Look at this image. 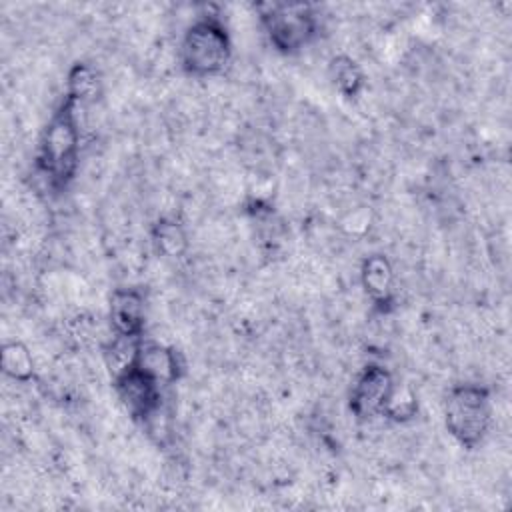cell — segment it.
I'll return each instance as SVG.
<instances>
[{"instance_id":"6","label":"cell","mask_w":512,"mask_h":512,"mask_svg":"<svg viewBox=\"0 0 512 512\" xmlns=\"http://www.w3.org/2000/svg\"><path fill=\"white\" fill-rule=\"evenodd\" d=\"M396 388L394 376L382 364L364 366L352 382L348 408L356 420H372L382 416L392 392Z\"/></svg>"},{"instance_id":"3","label":"cell","mask_w":512,"mask_h":512,"mask_svg":"<svg viewBox=\"0 0 512 512\" xmlns=\"http://www.w3.org/2000/svg\"><path fill=\"white\" fill-rule=\"evenodd\" d=\"M444 426L466 450L482 444L492 426L490 390L480 384H458L450 388L444 402Z\"/></svg>"},{"instance_id":"2","label":"cell","mask_w":512,"mask_h":512,"mask_svg":"<svg viewBox=\"0 0 512 512\" xmlns=\"http://www.w3.org/2000/svg\"><path fill=\"white\" fill-rule=\"evenodd\" d=\"M180 66L192 78H212L232 60V40L224 22L214 14L198 16L180 42Z\"/></svg>"},{"instance_id":"13","label":"cell","mask_w":512,"mask_h":512,"mask_svg":"<svg viewBox=\"0 0 512 512\" xmlns=\"http://www.w3.org/2000/svg\"><path fill=\"white\" fill-rule=\"evenodd\" d=\"M152 244L164 258H180L188 250V234L174 218H160L152 226Z\"/></svg>"},{"instance_id":"11","label":"cell","mask_w":512,"mask_h":512,"mask_svg":"<svg viewBox=\"0 0 512 512\" xmlns=\"http://www.w3.org/2000/svg\"><path fill=\"white\" fill-rule=\"evenodd\" d=\"M328 78L338 94L344 98H356L366 86V76L360 64L348 54H336L328 62Z\"/></svg>"},{"instance_id":"12","label":"cell","mask_w":512,"mask_h":512,"mask_svg":"<svg viewBox=\"0 0 512 512\" xmlns=\"http://www.w3.org/2000/svg\"><path fill=\"white\" fill-rule=\"evenodd\" d=\"M0 366L6 378L28 384L34 380L36 366L30 348L20 340H6L0 350Z\"/></svg>"},{"instance_id":"14","label":"cell","mask_w":512,"mask_h":512,"mask_svg":"<svg viewBox=\"0 0 512 512\" xmlns=\"http://www.w3.org/2000/svg\"><path fill=\"white\" fill-rule=\"evenodd\" d=\"M418 412V400L416 396L410 392V390H400L398 386L394 388L382 416L388 418V420H394V422H406L410 418H414Z\"/></svg>"},{"instance_id":"4","label":"cell","mask_w":512,"mask_h":512,"mask_svg":"<svg viewBox=\"0 0 512 512\" xmlns=\"http://www.w3.org/2000/svg\"><path fill=\"white\" fill-rule=\"evenodd\" d=\"M258 12L270 46L280 54H298L318 34V16L310 4L268 2Z\"/></svg>"},{"instance_id":"7","label":"cell","mask_w":512,"mask_h":512,"mask_svg":"<svg viewBox=\"0 0 512 512\" xmlns=\"http://www.w3.org/2000/svg\"><path fill=\"white\" fill-rule=\"evenodd\" d=\"M108 320L116 338L142 340L146 328V298L138 288H116L108 300Z\"/></svg>"},{"instance_id":"9","label":"cell","mask_w":512,"mask_h":512,"mask_svg":"<svg viewBox=\"0 0 512 512\" xmlns=\"http://www.w3.org/2000/svg\"><path fill=\"white\" fill-rule=\"evenodd\" d=\"M360 284L366 296L376 306L392 304L394 300V266L384 254H370L360 266Z\"/></svg>"},{"instance_id":"5","label":"cell","mask_w":512,"mask_h":512,"mask_svg":"<svg viewBox=\"0 0 512 512\" xmlns=\"http://www.w3.org/2000/svg\"><path fill=\"white\" fill-rule=\"evenodd\" d=\"M112 386L128 416L140 424H146L162 410L164 386L136 366L134 360L112 374Z\"/></svg>"},{"instance_id":"8","label":"cell","mask_w":512,"mask_h":512,"mask_svg":"<svg viewBox=\"0 0 512 512\" xmlns=\"http://www.w3.org/2000/svg\"><path fill=\"white\" fill-rule=\"evenodd\" d=\"M134 364L140 366L146 374H150L162 386L176 384L184 372L182 356L176 348L154 342V340H140L134 354Z\"/></svg>"},{"instance_id":"10","label":"cell","mask_w":512,"mask_h":512,"mask_svg":"<svg viewBox=\"0 0 512 512\" xmlns=\"http://www.w3.org/2000/svg\"><path fill=\"white\" fill-rule=\"evenodd\" d=\"M102 94V78L100 72L88 62H76L66 74V94L72 102L86 106L100 98Z\"/></svg>"},{"instance_id":"1","label":"cell","mask_w":512,"mask_h":512,"mask_svg":"<svg viewBox=\"0 0 512 512\" xmlns=\"http://www.w3.org/2000/svg\"><path fill=\"white\" fill-rule=\"evenodd\" d=\"M78 104L64 98L42 128L36 152V168L54 190L66 188L80 164Z\"/></svg>"}]
</instances>
